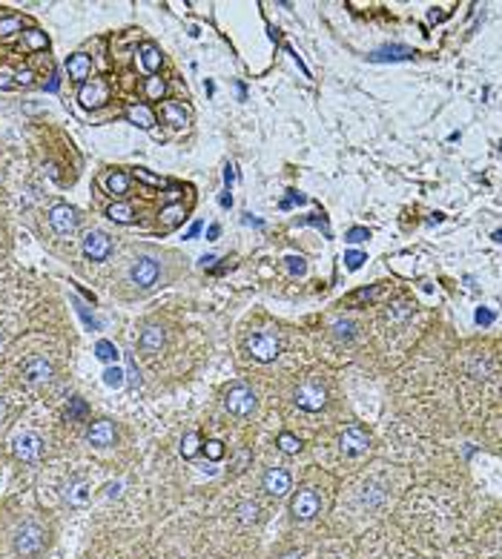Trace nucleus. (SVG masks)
Wrapping results in <instances>:
<instances>
[{"label": "nucleus", "instance_id": "nucleus-40", "mask_svg": "<svg viewBox=\"0 0 502 559\" xmlns=\"http://www.w3.org/2000/svg\"><path fill=\"white\" fill-rule=\"evenodd\" d=\"M135 178H141L144 184H152V187H158V184H161V178H156V176H149V172H147V169H141V167H138V169H135Z\"/></svg>", "mask_w": 502, "mask_h": 559}, {"label": "nucleus", "instance_id": "nucleus-3", "mask_svg": "<svg viewBox=\"0 0 502 559\" xmlns=\"http://www.w3.org/2000/svg\"><path fill=\"white\" fill-rule=\"evenodd\" d=\"M224 404H227V410L233 413V416H250V413H253V408H256V393L250 390L247 384H236V388L227 390Z\"/></svg>", "mask_w": 502, "mask_h": 559}, {"label": "nucleus", "instance_id": "nucleus-23", "mask_svg": "<svg viewBox=\"0 0 502 559\" xmlns=\"http://www.w3.org/2000/svg\"><path fill=\"white\" fill-rule=\"evenodd\" d=\"M106 187H109V192L115 198H121V196L129 192V178L124 176V172H112V176L106 178Z\"/></svg>", "mask_w": 502, "mask_h": 559}, {"label": "nucleus", "instance_id": "nucleus-1", "mask_svg": "<svg viewBox=\"0 0 502 559\" xmlns=\"http://www.w3.org/2000/svg\"><path fill=\"white\" fill-rule=\"evenodd\" d=\"M44 542H46V531L37 522H26L15 536V551L24 553V556H35L37 551L44 548Z\"/></svg>", "mask_w": 502, "mask_h": 559}, {"label": "nucleus", "instance_id": "nucleus-24", "mask_svg": "<svg viewBox=\"0 0 502 559\" xmlns=\"http://www.w3.org/2000/svg\"><path fill=\"white\" fill-rule=\"evenodd\" d=\"M144 92H147V98H149V101H161V98H164V92H167V84H164L161 78H156V75H149L147 84H144Z\"/></svg>", "mask_w": 502, "mask_h": 559}, {"label": "nucleus", "instance_id": "nucleus-12", "mask_svg": "<svg viewBox=\"0 0 502 559\" xmlns=\"http://www.w3.org/2000/svg\"><path fill=\"white\" fill-rule=\"evenodd\" d=\"M115 425L109 419H98V421H92L89 425V430H86V442L89 445H95V448H109V445H115Z\"/></svg>", "mask_w": 502, "mask_h": 559}, {"label": "nucleus", "instance_id": "nucleus-14", "mask_svg": "<svg viewBox=\"0 0 502 559\" xmlns=\"http://www.w3.org/2000/svg\"><path fill=\"white\" fill-rule=\"evenodd\" d=\"M52 364L46 361V359H41V356H35V359H29L26 364H24V379L29 381V384H46L49 379H52Z\"/></svg>", "mask_w": 502, "mask_h": 559}, {"label": "nucleus", "instance_id": "nucleus-18", "mask_svg": "<svg viewBox=\"0 0 502 559\" xmlns=\"http://www.w3.org/2000/svg\"><path fill=\"white\" fill-rule=\"evenodd\" d=\"M127 118H129L135 126H141V129H152V126H156V115H152V109L144 106V104H132V106L127 109Z\"/></svg>", "mask_w": 502, "mask_h": 559}, {"label": "nucleus", "instance_id": "nucleus-47", "mask_svg": "<svg viewBox=\"0 0 502 559\" xmlns=\"http://www.w3.org/2000/svg\"><path fill=\"white\" fill-rule=\"evenodd\" d=\"M201 227H204L201 221H192V224H189V229H187V238H196V236L201 233Z\"/></svg>", "mask_w": 502, "mask_h": 559}, {"label": "nucleus", "instance_id": "nucleus-44", "mask_svg": "<svg viewBox=\"0 0 502 559\" xmlns=\"http://www.w3.org/2000/svg\"><path fill=\"white\" fill-rule=\"evenodd\" d=\"M106 496L109 499H118L121 496V482H109V485H106Z\"/></svg>", "mask_w": 502, "mask_h": 559}, {"label": "nucleus", "instance_id": "nucleus-36", "mask_svg": "<svg viewBox=\"0 0 502 559\" xmlns=\"http://www.w3.org/2000/svg\"><path fill=\"white\" fill-rule=\"evenodd\" d=\"M368 238H371V229H368V227H353V229H347V238H344V241L362 244V241H368Z\"/></svg>", "mask_w": 502, "mask_h": 559}, {"label": "nucleus", "instance_id": "nucleus-21", "mask_svg": "<svg viewBox=\"0 0 502 559\" xmlns=\"http://www.w3.org/2000/svg\"><path fill=\"white\" fill-rule=\"evenodd\" d=\"M106 216H109L115 224H132V221H135V216H132V207H129V204H124V201L112 204V207L106 209Z\"/></svg>", "mask_w": 502, "mask_h": 559}, {"label": "nucleus", "instance_id": "nucleus-8", "mask_svg": "<svg viewBox=\"0 0 502 559\" xmlns=\"http://www.w3.org/2000/svg\"><path fill=\"white\" fill-rule=\"evenodd\" d=\"M319 508H322V502H319V493H316V491H310V488L299 491V493L293 496V502H290L293 516H296V519H301V522H307V519H313V516L319 513Z\"/></svg>", "mask_w": 502, "mask_h": 559}, {"label": "nucleus", "instance_id": "nucleus-28", "mask_svg": "<svg viewBox=\"0 0 502 559\" xmlns=\"http://www.w3.org/2000/svg\"><path fill=\"white\" fill-rule=\"evenodd\" d=\"M95 356H98L101 361H115L118 359V347H115L112 341H106V339H101L98 344H95Z\"/></svg>", "mask_w": 502, "mask_h": 559}, {"label": "nucleus", "instance_id": "nucleus-38", "mask_svg": "<svg viewBox=\"0 0 502 559\" xmlns=\"http://www.w3.org/2000/svg\"><path fill=\"white\" fill-rule=\"evenodd\" d=\"M333 330H336V339H353V324L351 321H336Z\"/></svg>", "mask_w": 502, "mask_h": 559}, {"label": "nucleus", "instance_id": "nucleus-41", "mask_svg": "<svg viewBox=\"0 0 502 559\" xmlns=\"http://www.w3.org/2000/svg\"><path fill=\"white\" fill-rule=\"evenodd\" d=\"M15 86V75L9 69H0V89H12Z\"/></svg>", "mask_w": 502, "mask_h": 559}, {"label": "nucleus", "instance_id": "nucleus-45", "mask_svg": "<svg viewBox=\"0 0 502 559\" xmlns=\"http://www.w3.org/2000/svg\"><path fill=\"white\" fill-rule=\"evenodd\" d=\"M124 376H129V384H132V388H138V384H141L138 373H135V364H132V359H129V370H127Z\"/></svg>", "mask_w": 502, "mask_h": 559}, {"label": "nucleus", "instance_id": "nucleus-35", "mask_svg": "<svg viewBox=\"0 0 502 559\" xmlns=\"http://www.w3.org/2000/svg\"><path fill=\"white\" fill-rule=\"evenodd\" d=\"M284 264H287V269H290L293 276H304V273H307V264H304L301 256H287Z\"/></svg>", "mask_w": 502, "mask_h": 559}, {"label": "nucleus", "instance_id": "nucleus-22", "mask_svg": "<svg viewBox=\"0 0 502 559\" xmlns=\"http://www.w3.org/2000/svg\"><path fill=\"white\" fill-rule=\"evenodd\" d=\"M164 344V330L161 327H147L144 336H141V347L144 350H161Z\"/></svg>", "mask_w": 502, "mask_h": 559}, {"label": "nucleus", "instance_id": "nucleus-42", "mask_svg": "<svg viewBox=\"0 0 502 559\" xmlns=\"http://www.w3.org/2000/svg\"><path fill=\"white\" fill-rule=\"evenodd\" d=\"M491 321H494V313L485 310V307H479V310H476V324H491Z\"/></svg>", "mask_w": 502, "mask_h": 559}, {"label": "nucleus", "instance_id": "nucleus-9", "mask_svg": "<svg viewBox=\"0 0 502 559\" xmlns=\"http://www.w3.org/2000/svg\"><path fill=\"white\" fill-rule=\"evenodd\" d=\"M49 224L57 236H69L75 227H78V213L69 204H55L49 209Z\"/></svg>", "mask_w": 502, "mask_h": 559}, {"label": "nucleus", "instance_id": "nucleus-51", "mask_svg": "<svg viewBox=\"0 0 502 559\" xmlns=\"http://www.w3.org/2000/svg\"><path fill=\"white\" fill-rule=\"evenodd\" d=\"M221 207H233V196H230V192H224V196H221Z\"/></svg>", "mask_w": 502, "mask_h": 559}, {"label": "nucleus", "instance_id": "nucleus-29", "mask_svg": "<svg viewBox=\"0 0 502 559\" xmlns=\"http://www.w3.org/2000/svg\"><path fill=\"white\" fill-rule=\"evenodd\" d=\"M24 21L17 15H9V17H0V37H12L15 32H21Z\"/></svg>", "mask_w": 502, "mask_h": 559}, {"label": "nucleus", "instance_id": "nucleus-33", "mask_svg": "<svg viewBox=\"0 0 502 559\" xmlns=\"http://www.w3.org/2000/svg\"><path fill=\"white\" fill-rule=\"evenodd\" d=\"M239 519H241V522H256V519H259V505L256 502H241L239 505Z\"/></svg>", "mask_w": 502, "mask_h": 559}, {"label": "nucleus", "instance_id": "nucleus-16", "mask_svg": "<svg viewBox=\"0 0 502 559\" xmlns=\"http://www.w3.org/2000/svg\"><path fill=\"white\" fill-rule=\"evenodd\" d=\"M89 499H92V485H89L86 479L69 482V485H66V502H69V505L84 508V505H89Z\"/></svg>", "mask_w": 502, "mask_h": 559}, {"label": "nucleus", "instance_id": "nucleus-2", "mask_svg": "<svg viewBox=\"0 0 502 559\" xmlns=\"http://www.w3.org/2000/svg\"><path fill=\"white\" fill-rule=\"evenodd\" d=\"M247 350L256 361H276L281 344H279V339L273 333H253L247 339Z\"/></svg>", "mask_w": 502, "mask_h": 559}, {"label": "nucleus", "instance_id": "nucleus-46", "mask_svg": "<svg viewBox=\"0 0 502 559\" xmlns=\"http://www.w3.org/2000/svg\"><path fill=\"white\" fill-rule=\"evenodd\" d=\"M164 196H167V201H169V204H178V196H181V187H169V189L164 192Z\"/></svg>", "mask_w": 502, "mask_h": 559}, {"label": "nucleus", "instance_id": "nucleus-49", "mask_svg": "<svg viewBox=\"0 0 502 559\" xmlns=\"http://www.w3.org/2000/svg\"><path fill=\"white\" fill-rule=\"evenodd\" d=\"M219 233H221L219 224H210V229H207V238H210V241H216V238H219Z\"/></svg>", "mask_w": 502, "mask_h": 559}, {"label": "nucleus", "instance_id": "nucleus-13", "mask_svg": "<svg viewBox=\"0 0 502 559\" xmlns=\"http://www.w3.org/2000/svg\"><path fill=\"white\" fill-rule=\"evenodd\" d=\"M290 485H293V479L284 468H270L264 473V491L270 496H284L287 491H290Z\"/></svg>", "mask_w": 502, "mask_h": 559}, {"label": "nucleus", "instance_id": "nucleus-6", "mask_svg": "<svg viewBox=\"0 0 502 559\" xmlns=\"http://www.w3.org/2000/svg\"><path fill=\"white\" fill-rule=\"evenodd\" d=\"M158 273H161V267H158V261L156 258H138L132 267H129V278H132V284H138V287H144V290H149L152 284L158 281Z\"/></svg>", "mask_w": 502, "mask_h": 559}, {"label": "nucleus", "instance_id": "nucleus-39", "mask_svg": "<svg viewBox=\"0 0 502 559\" xmlns=\"http://www.w3.org/2000/svg\"><path fill=\"white\" fill-rule=\"evenodd\" d=\"M84 413H86V404H84V399L75 396V399H72V404H69V419H78V416H84Z\"/></svg>", "mask_w": 502, "mask_h": 559}, {"label": "nucleus", "instance_id": "nucleus-27", "mask_svg": "<svg viewBox=\"0 0 502 559\" xmlns=\"http://www.w3.org/2000/svg\"><path fill=\"white\" fill-rule=\"evenodd\" d=\"M201 451V436L198 433H187L184 439H181V456L184 459H192Z\"/></svg>", "mask_w": 502, "mask_h": 559}, {"label": "nucleus", "instance_id": "nucleus-26", "mask_svg": "<svg viewBox=\"0 0 502 559\" xmlns=\"http://www.w3.org/2000/svg\"><path fill=\"white\" fill-rule=\"evenodd\" d=\"M178 221H184V207L181 204H167L161 213V224L164 227H176Z\"/></svg>", "mask_w": 502, "mask_h": 559}, {"label": "nucleus", "instance_id": "nucleus-30", "mask_svg": "<svg viewBox=\"0 0 502 559\" xmlns=\"http://www.w3.org/2000/svg\"><path fill=\"white\" fill-rule=\"evenodd\" d=\"M46 32H41V29H29L26 32V49H32V52H41V49H46Z\"/></svg>", "mask_w": 502, "mask_h": 559}, {"label": "nucleus", "instance_id": "nucleus-19", "mask_svg": "<svg viewBox=\"0 0 502 559\" xmlns=\"http://www.w3.org/2000/svg\"><path fill=\"white\" fill-rule=\"evenodd\" d=\"M141 66H144L149 75H156V72L161 69V52H158L156 44H144V46H141Z\"/></svg>", "mask_w": 502, "mask_h": 559}, {"label": "nucleus", "instance_id": "nucleus-48", "mask_svg": "<svg viewBox=\"0 0 502 559\" xmlns=\"http://www.w3.org/2000/svg\"><path fill=\"white\" fill-rule=\"evenodd\" d=\"M233 178H236V172H233V167L227 164V169H224V184H227V192H230V184H233Z\"/></svg>", "mask_w": 502, "mask_h": 559}, {"label": "nucleus", "instance_id": "nucleus-32", "mask_svg": "<svg viewBox=\"0 0 502 559\" xmlns=\"http://www.w3.org/2000/svg\"><path fill=\"white\" fill-rule=\"evenodd\" d=\"M124 370L121 368H106L104 370V384H106V388H115V390H118V388H124Z\"/></svg>", "mask_w": 502, "mask_h": 559}, {"label": "nucleus", "instance_id": "nucleus-11", "mask_svg": "<svg viewBox=\"0 0 502 559\" xmlns=\"http://www.w3.org/2000/svg\"><path fill=\"white\" fill-rule=\"evenodd\" d=\"M78 101H81L84 109H98V106H104V104L109 101V92H106L104 81H86V84L81 86V92H78Z\"/></svg>", "mask_w": 502, "mask_h": 559}, {"label": "nucleus", "instance_id": "nucleus-20", "mask_svg": "<svg viewBox=\"0 0 502 559\" xmlns=\"http://www.w3.org/2000/svg\"><path fill=\"white\" fill-rule=\"evenodd\" d=\"M379 296H382V287H362V290H356V293H351V296H344V301H342V304L359 307V304H364V301H373V299H379Z\"/></svg>", "mask_w": 502, "mask_h": 559}, {"label": "nucleus", "instance_id": "nucleus-52", "mask_svg": "<svg viewBox=\"0 0 502 559\" xmlns=\"http://www.w3.org/2000/svg\"><path fill=\"white\" fill-rule=\"evenodd\" d=\"M281 559H301V556H296V553H287V556H281Z\"/></svg>", "mask_w": 502, "mask_h": 559}, {"label": "nucleus", "instance_id": "nucleus-5", "mask_svg": "<svg viewBox=\"0 0 502 559\" xmlns=\"http://www.w3.org/2000/svg\"><path fill=\"white\" fill-rule=\"evenodd\" d=\"M339 445H342V453H344V456H362V453L371 451V436L364 433L362 428L351 425V428H344Z\"/></svg>", "mask_w": 502, "mask_h": 559}, {"label": "nucleus", "instance_id": "nucleus-7", "mask_svg": "<svg viewBox=\"0 0 502 559\" xmlns=\"http://www.w3.org/2000/svg\"><path fill=\"white\" fill-rule=\"evenodd\" d=\"M324 401H327V390L322 388V384H316V381H307V384H301V388L296 390V404H299L301 410L316 413V410L324 408Z\"/></svg>", "mask_w": 502, "mask_h": 559}, {"label": "nucleus", "instance_id": "nucleus-50", "mask_svg": "<svg viewBox=\"0 0 502 559\" xmlns=\"http://www.w3.org/2000/svg\"><path fill=\"white\" fill-rule=\"evenodd\" d=\"M216 261H219L216 256H204V258H201V267H212V264H216Z\"/></svg>", "mask_w": 502, "mask_h": 559}, {"label": "nucleus", "instance_id": "nucleus-31", "mask_svg": "<svg viewBox=\"0 0 502 559\" xmlns=\"http://www.w3.org/2000/svg\"><path fill=\"white\" fill-rule=\"evenodd\" d=\"M279 448H281L284 453H299V451H301V439L284 430V433H279Z\"/></svg>", "mask_w": 502, "mask_h": 559}, {"label": "nucleus", "instance_id": "nucleus-15", "mask_svg": "<svg viewBox=\"0 0 502 559\" xmlns=\"http://www.w3.org/2000/svg\"><path fill=\"white\" fill-rule=\"evenodd\" d=\"M66 72H69V78H72V81L86 84V78L92 75V61H89V55L75 52V55L69 57V61H66Z\"/></svg>", "mask_w": 502, "mask_h": 559}, {"label": "nucleus", "instance_id": "nucleus-4", "mask_svg": "<svg viewBox=\"0 0 502 559\" xmlns=\"http://www.w3.org/2000/svg\"><path fill=\"white\" fill-rule=\"evenodd\" d=\"M12 453H15L17 459H24V462L41 459V453H44V439L37 436V433H32V430L17 433V436L12 439Z\"/></svg>", "mask_w": 502, "mask_h": 559}, {"label": "nucleus", "instance_id": "nucleus-10", "mask_svg": "<svg viewBox=\"0 0 502 559\" xmlns=\"http://www.w3.org/2000/svg\"><path fill=\"white\" fill-rule=\"evenodd\" d=\"M112 253V238L101 229H92V233L84 236V256L92 261H104Z\"/></svg>", "mask_w": 502, "mask_h": 559}, {"label": "nucleus", "instance_id": "nucleus-25", "mask_svg": "<svg viewBox=\"0 0 502 559\" xmlns=\"http://www.w3.org/2000/svg\"><path fill=\"white\" fill-rule=\"evenodd\" d=\"M164 118L172 124V126H184L187 124V112H184V106H178V104H164Z\"/></svg>", "mask_w": 502, "mask_h": 559}, {"label": "nucleus", "instance_id": "nucleus-53", "mask_svg": "<svg viewBox=\"0 0 502 559\" xmlns=\"http://www.w3.org/2000/svg\"><path fill=\"white\" fill-rule=\"evenodd\" d=\"M0 410H3V401H0Z\"/></svg>", "mask_w": 502, "mask_h": 559}, {"label": "nucleus", "instance_id": "nucleus-34", "mask_svg": "<svg viewBox=\"0 0 502 559\" xmlns=\"http://www.w3.org/2000/svg\"><path fill=\"white\" fill-rule=\"evenodd\" d=\"M204 453H207V459L219 462V459L224 456V445H221L219 439H210V442H204Z\"/></svg>", "mask_w": 502, "mask_h": 559}, {"label": "nucleus", "instance_id": "nucleus-17", "mask_svg": "<svg viewBox=\"0 0 502 559\" xmlns=\"http://www.w3.org/2000/svg\"><path fill=\"white\" fill-rule=\"evenodd\" d=\"M413 49H408V46H382V49H376L373 55H371V61L373 64H384V61H413Z\"/></svg>", "mask_w": 502, "mask_h": 559}, {"label": "nucleus", "instance_id": "nucleus-43", "mask_svg": "<svg viewBox=\"0 0 502 559\" xmlns=\"http://www.w3.org/2000/svg\"><path fill=\"white\" fill-rule=\"evenodd\" d=\"M15 84H24V86H29V84H32V72H29V69H24V72H15Z\"/></svg>", "mask_w": 502, "mask_h": 559}, {"label": "nucleus", "instance_id": "nucleus-37", "mask_svg": "<svg viewBox=\"0 0 502 559\" xmlns=\"http://www.w3.org/2000/svg\"><path fill=\"white\" fill-rule=\"evenodd\" d=\"M364 261H368V256L359 253V249H351V253H344V264H347V269H359Z\"/></svg>", "mask_w": 502, "mask_h": 559}]
</instances>
